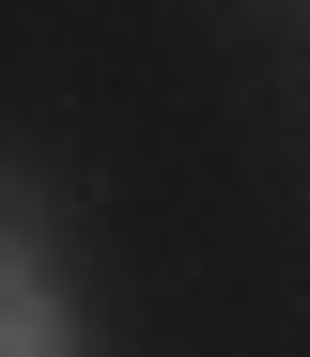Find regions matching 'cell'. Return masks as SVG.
<instances>
[{"label": "cell", "instance_id": "6da1fadb", "mask_svg": "<svg viewBox=\"0 0 310 357\" xmlns=\"http://www.w3.org/2000/svg\"><path fill=\"white\" fill-rule=\"evenodd\" d=\"M0 357H93L78 295H62V264H47V233H31V249H0Z\"/></svg>", "mask_w": 310, "mask_h": 357}, {"label": "cell", "instance_id": "7a4b0ae2", "mask_svg": "<svg viewBox=\"0 0 310 357\" xmlns=\"http://www.w3.org/2000/svg\"><path fill=\"white\" fill-rule=\"evenodd\" d=\"M31 233H47V202H31V187H0V249H31Z\"/></svg>", "mask_w": 310, "mask_h": 357}]
</instances>
